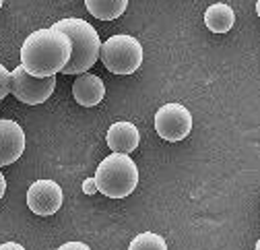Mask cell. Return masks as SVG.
Masks as SVG:
<instances>
[{"label":"cell","instance_id":"cell-1","mask_svg":"<svg viewBox=\"0 0 260 250\" xmlns=\"http://www.w3.org/2000/svg\"><path fill=\"white\" fill-rule=\"evenodd\" d=\"M73 44L56 27L29 34L21 46V67L34 77H56L71 60Z\"/></svg>","mask_w":260,"mask_h":250},{"label":"cell","instance_id":"cell-2","mask_svg":"<svg viewBox=\"0 0 260 250\" xmlns=\"http://www.w3.org/2000/svg\"><path fill=\"white\" fill-rule=\"evenodd\" d=\"M52 27L60 29L62 34H67L73 44L71 60L67 62V67L60 71L62 75H83L100 60L102 40L91 23H87L85 19H79V17H71V19H62V21L54 23Z\"/></svg>","mask_w":260,"mask_h":250},{"label":"cell","instance_id":"cell-3","mask_svg":"<svg viewBox=\"0 0 260 250\" xmlns=\"http://www.w3.org/2000/svg\"><path fill=\"white\" fill-rule=\"evenodd\" d=\"M93 182L97 186V193L110 199H124L137 189L139 168L126 153H112L97 166Z\"/></svg>","mask_w":260,"mask_h":250},{"label":"cell","instance_id":"cell-4","mask_svg":"<svg viewBox=\"0 0 260 250\" xmlns=\"http://www.w3.org/2000/svg\"><path fill=\"white\" fill-rule=\"evenodd\" d=\"M104 67L114 75H133L143 65V46L133 36H112L100 48Z\"/></svg>","mask_w":260,"mask_h":250},{"label":"cell","instance_id":"cell-5","mask_svg":"<svg viewBox=\"0 0 260 250\" xmlns=\"http://www.w3.org/2000/svg\"><path fill=\"white\" fill-rule=\"evenodd\" d=\"M54 87H56V77H34L21 65L9 75V93H13L19 102L27 106H38L50 100Z\"/></svg>","mask_w":260,"mask_h":250},{"label":"cell","instance_id":"cell-6","mask_svg":"<svg viewBox=\"0 0 260 250\" xmlns=\"http://www.w3.org/2000/svg\"><path fill=\"white\" fill-rule=\"evenodd\" d=\"M155 131L161 139L178 143L192 131V114L182 104H166L155 112Z\"/></svg>","mask_w":260,"mask_h":250},{"label":"cell","instance_id":"cell-7","mask_svg":"<svg viewBox=\"0 0 260 250\" xmlns=\"http://www.w3.org/2000/svg\"><path fill=\"white\" fill-rule=\"evenodd\" d=\"M62 201H64L62 189L54 180H38L27 191V207L42 217L54 215L62 207Z\"/></svg>","mask_w":260,"mask_h":250},{"label":"cell","instance_id":"cell-8","mask_svg":"<svg viewBox=\"0 0 260 250\" xmlns=\"http://www.w3.org/2000/svg\"><path fill=\"white\" fill-rule=\"evenodd\" d=\"M25 151V133L15 120H0V168L11 166Z\"/></svg>","mask_w":260,"mask_h":250},{"label":"cell","instance_id":"cell-9","mask_svg":"<svg viewBox=\"0 0 260 250\" xmlns=\"http://www.w3.org/2000/svg\"><path fill=\"white\" fill-rule=\"evenodd\" d=\"M104 96H106V85L97 75L83 73L73 83V98L77 100V104H81L85 108L97 106L104 100Z\"/></svg>","mask_w":260,"mask_h":250},{"label":"cell","instance_id":"cell-10","mask_svg":"<svg viewBox=\"0 0 260 250\" xmlns=\"http://www.w3.org/2000/svg\"><path fill=\"white\" fill-rule=\"evenodd\" d=\"M106 141H108V147L114 153H126L128 155L139 147L141 135H139V129L133 122H116L110 127L108 135H106Z\"/></svg>","mask_w":260,"mask_h":250},{"label":"cell","instance_id":"cell-11","mask_svg":"<svg viewBox=\"0 0 260 250\" xmlns=\"http://www.w3.org/2000/svg\"><path fill=\"white\" fill-rule=\"evenodd\" d=\"M236 23V13L230 5L225 3H217L211 5L205 11V25L213 31V34H227Z\"/></svg>","mask_w":260,"mask_h":250},{"label":"cell","instance_id":"cell-12","mask_svg":"<svg viewBox=\"0 0 260 250\" xmlns=\"http://www.w3.org/2000/svg\"><path fill=\"white\" fill-rule=\"evenodd\" d=\"M87 11L100 21H114L124 15L128 0H85Z\"/></svg>","mask_w":260,"mask_h":250},{"label":"cell","instance_id":"cell-13","mask_svg":"<svg viewBox=\"0 0 260 250\" xmlns=\"http://www.w3.org/2000/svg\"><path fill=\"white\" fill-rule=\"evenodd\" d=\"M128 250H168V242L159 234L153 232H143L139 234L133 242H130Z\"/></svg>","mask_w":260,"mask_h":250},{"label":"cell","instance_id":"cell-14","mask_svg":"<svg viewBox=\"0 0 260 250\" xmlns=\"http://www.w3.org/2000/svg\"><path fill=\"white\" fill-rule=\"evenodd\" d=\"M9 75L11 71H7L5 65H0V102L9 96Z\"/></svg>","mask_w":260,"mask_h":250},{"label":"cell","instance_id":"cell-15","mask_svg":"<svg viewBox=\"0 0 260 250\" xmlns=\"http://www.w3.org/2000/svg\"><path fill=\"white\" fill-rule=\"evenodd\" d=\"M58 250H91L85 242H67V244H62Z\"/></svg>","mask_w":260,"mask_h":250},{"label":"cell","instance_id":"cell-16","mask_svg":"<svg viewBox=\"0 0 260 250\" xmlns=\"http://www.w3.org/2000/svg\"><path fill=\"white\" fill-rule=\"evenodd\" d=\"M83 191H85L87 195H93V193H97V186H95V182H93V178H89V180H85V184H83Z\"/></svg>","mask_w":260,"mask_h":250},{"label":"cell","instance_id":"cell-17","mask_svg":"<svg viewBox=\"0 0 260 250\" xmlns=\"http://www.w3.org/2000/svg\"><path fill=\"white\" fill-rule=\"evenodd\" d=\"M0 250H25V246H21L19 242H5L0 244Z\"/></svg>","mask_w":260,"mask_h":250},{"label":"cell","instance_id":"cell-18","mask_svg":"<svg viewBox=\"0 0 260 250\" xmlns=\"http://www.w3.org/2000/svg\"><path fill=\"white\" fill-rule=\"evenodd\" d=\"M5 193H7V180H5V174L0 172V199L5 197Z\"/></svg>","mask_w":260,"mask_h":250},{"label":"cell","instance_id":"cell-19","mask_svg":"<svg viewBox=\"0 0 260 250\" xmlns=\"http://www.w3.org/2000/svg\"><path fill=\"white\" fill-rule=\"evenodd\" d=\"M3 5H5V0H0V9H3Z\"/></svg>","mask_w":260,"mask_h":250}]
</instances>
